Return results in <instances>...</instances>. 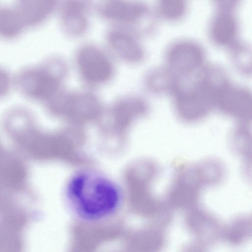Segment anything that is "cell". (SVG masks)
<instances>
[{
    "label": "cell",
    "instance_id": "6da1fadb",
    "mask_svg": "<svg viewBox=\"0 0 252 252\" xmlns=\"http://www.w3.org/2000/svg\"><path fill=\"white\" fill-rule=\"evenodd\" d=\"M67 203L81 220L97 222L114 215L122 203L116 185L103 175L90 171L73 175L66 187Z\"/></svg>",
    "mask_w": 252,
    "mask_h": 252
},
{
    "label": "cell",
    "instance_id": "7a4b0ae2",
    "mask_svg": "<svg viewBox=\"0 0 252 252\" xmlns=\"http://www.w3.org/2000/svg\"><path fill=\"white\" fill-rule=\"evenodd\" d=\"M94 11L108 27L129 30L143 38L156 32L159 21L153 5L142 0H100L94 3Z\"/></svg>",
    "mask_w": 252,
    "mask_h": 252
},
{
    "label": "cell",
    "instance_id": "3957f363",
    "mask_svg": "<svg viewBox=\"0 0 252 252\" xmlns=\"http://www.w3.org/2000/svg\"><path fill=\"white\" fill-rule=\"evenodd\" d=\"M117 63L103 45L90 41L76 47L70 61L82 88L96 92L114 80Z\"/></svg>",
    "mask_w": 252,
    "mask_h": 252
},
{
    "label": "cell",
    "instance_id": "277c9868",
    "mask_svg": "<svg viewBox=\"0 0 252 252\" xmlns=\"http://www.w3.org/2000/svg\"><path fill=\"white\" fill-rule=\"evenodd\" d=\"M71 70L70 62L65 57L52 55L40 64L24 70L18 78V84L26 94L50 100L66 88Z\"/></svg>",
    "mask_w": 252,
    "mask_h": 252
},
{
    "label": "cell",
    "instance_id": "5b68a950",
    "mask_svg": "<svg viewBox=\"0 0 252 252\" xmlns=\"http://www.w3.org/2000/svg\"><path fill=\"white\" fill-rule=\"evenodd\" d=\"M184 79L178 89L171 96L173 110L182 121L201 120L216 108L218 91L196 75Z\"/></svg>",
    "mask_w": 252,
    "mask_h": 252
},
{
    "label": "cell",
    "instance_id": "8992f818",
    "mask_svg": "<svg viewBox=\"0 0 252 252\" xmlns=\"http://www.w3.org/2000/svg\"><path fill=\"white\" fill-rule=\"evenodd\" d=\"M163 63L182 78L194 75L207 62L203 44L189 36L175 38L166 46Z\"/></svg>",
    "mask_w": 252,
    "mask_h": 252
},
{
    "label": "cell",
    "instance_id": "52a82bcc",
    "mask_svg": "<svg viewBox=\"0 0 252 252\" xmlns=\"http://www.w3.org/2000/svg\"><path fill=\"white\" fill-rule=\"evenodd\" d=\"M207 27L211 42L226 49L239 38L240 23L237 14L238 0H216Z\"/></svg>",
    "mask_w": 252,
    "mask_h": 252
},
{
    "label": "cell",
    "instance_id": "ba28073f",
    "mask_svg": "<svg viewBox=\"0 0 252 252\" xmlns=\"http://www.w3.org/2000/svg\"><path fill=\"white\" fill-rule=\"evenodd\" d=\"M143 39L129 30L108 27L104 34L103 45L117 63L135 66L147 59Z\"/></svg>",
    "mask_w": 252,
    "mask_h": 252
},
{
    "label": "cell",
    "instance_id": "9c48e42d",
    "mask_svg": "<svg viewBox=\"0 0 252 252\" xmlns=\"http://www.w3.org/2000/svg\"><path fill=\"white\" fill-rule=\"evenodd\" d=\"M56 13L63 35L70 39H80L91 28L92 17L95 15L94 2L77 0L59 1Z\"/></svg>",
    "mask_w": 252,
    "mask_h": 252
},
{
    "label": "cell",
    "instance_id": "30bf717a",
    "mask_svg": "<svg viewBox=\"0 0 252 252\" xmlns=\"http://www.w3.org/2000/svg\"><path fill=\"white\" fill-rule=\"evenodd\" d=\"M184 222L195 241L207 247L222 240L223 226L212 213L198 205L187 211Z\"/></svg>",
    "mask_w": 252,
    "mask_h": 252
},
{
    "label": "cell",
    "instance_id": "8fae6325",
    "mask_svg": "<svg viewBox=\"0 0 252 252\" xmlns=\"http://www.w3.org/2000/svg\"><path fill=\"white\" fill-rule=\"evenodd\" d=\"M252 104L251 89L231 81L218 94L216 108L224 114L244 121L251 119Z\"/></svg>",
    "mask_w": 252,
    "mask_h": 252
},
{
    "label": "cell",
    "instance_id": "7c38bea8",
    "mask_svg": "<svg viewBox=\"0 0 252 252\" xmlns=\"http://www.w3.org/2000/svg\"><path fill=\"white\" fill-rule=\"evenodd\" d=\"M183 80L163 63L151 66L145 70L141 83L144 90L151 94L171 96Z\"/></svg>",
    "mask_w": 252,
    "mask_h": 252
},
{
    "label": "cell",
    "instance_id": "4fadbf2b",
    "mask_svg": "<svg viewBox=\"0 0 252 252\" xmlns=\"http://www.w3.org/2000/svg\"><path fill=\"white\" fill-rule=\"evenodd\" d=\"M25 221L18 214L8 215L0 220V252H21V233Z\"/></svg>",
    "mask_w": 252,
    "mask_h": 252
},
{
    "label": "cell",
    "instance_id": "5bb4252c",
    "mask_svg": "<svg viewBox=\"0 0 252 252\" xmlns=\"http://www.w3.org/2000/svg\"><path fill=\"white\" fill-rule=\"evenodd\" d=\"M59 1L56 0L23 1L15 7L25 26L35 25L57 13Z\"/></svg>",
    "mask_w": 252,
    "mask_h": 252
},
{
    "label": "cell",
    "instance_id": "9a60e30c",
    "mask_svg": "<svg viewBox=\"0 0 252 252\" xmlns=\"http://www.w3.org/2000/svg\"><path fill=\"white\" fill-rule=\"evenodd\" d=\"M252 225L251 216H237L223 226L222 240L232 246L243 244L251 237Z\"/></svg>",
    "mask_w": 252,
    "mask_h": 252
},
{
    "label": "cell",
    "instance_id": "2e32d148",
    "mask_svg": "<svg viewBox=\"0 0 252 252\" xmlns=\"http://www.w3.org/2000/svg\"><path fill=\"white\" fill-rule=\"evenodd\" d=\"M233 68L240 74L248 76L252 73V49L246 40L239 38L227 48Z\"/></svg>",
    "mask_w": 252,
    "mask_h": 252
},
{
    "label": "cell",
    "instance_id": "e0dca14e",
    "mask_svg": "<svg viewBox=\"0 0 252 252\" xmlns=\"http://www.w3.org/2000/svg\"><path fill=\"white\" fill-rule=\"evenodd\" d=\"M153 6L159 20L176 22L187 15L189 4L186 0H159Z\"/></svg>",
    "mask_w": 252,
    "mask_h": 252
},
{
    "label": "cell",
    "instance_id": "ac0fdd59",
    "mask_svg": "<svg viewBox=\"0 0 252 252\" xmlns=\"http://www.w3.org/2000/svg\"><path fill=\"white\" fill-rule=\"evenodd\" d=\"M24 26L15 7L0 8V35L6 37L15 36Z\"/></svg>",
    "mask_w": 252,
    "mask_h": 252
},
{
    "label": "cell",
    "instance_id": "d6986e66",
    "mask_svg": "<svg viewBox=\"0 0 252 252\" xmlns=\"http://www.w3.org/2000/svg\"><path fill=\"white\" fill-rule=\"evenodd\" d=\"M180 252H208L206 247L196 242L185 245Z\"/></svg>",
    "mask_w": 252,
    "mask_h": 252
},
{
    "label": "cell",
    "instance_id": "ffe728a7",
    "mask_svg": "<svg viewBox=\"0 0 252 252\" xmlns=\"http://www.w3.org/2000/svg\"><path fill=\"white\" fill-rule=\"evenodd\" d=\"M9 78L5 71L0 69V95L5 94L8 89Z\"/></svg>",
    "mask_w": 252,
    "mask_h": 252
}]
</instances>
